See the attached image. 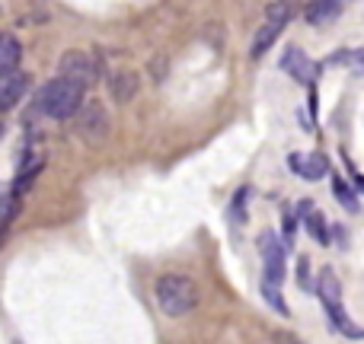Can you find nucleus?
<instances>
[{
	"label": "nucleus",
	"instance_id": "1",
	"mask_svg": "<svg viewBox=\"0 0 364 344\" xmlns=\"http://www.w3.org/2000/svg\"><path fill=\"white\" fill-rule=\"evenodd\" d=\"M83 93H87V87H83V83H77V80H70V77L58 74L55 80H48L36 93V112H42L45 118L68 121V118H74V115L83 109Z\"/></svg>",
	"mask_w": 364,
	"mask_h": 344
},
{
	"label": "nucleus",
	"instance_id": "2",
	"mask_svg": "<svg viewBox=\"0 0 364 344\" xmlns=\"http://www.w3.org/2000/svg\"><path fill=\"white\" fill-rule=\"evenodd\" d=\"M201 294H198V284L186 274H164L157 281V303L170 319H182L188 316L195 306H198Z\"/></svg>",
	"mask_w": 364,
	"mask_h": 344
},
{
	"label": "nucleus",
	"instance_id": "3",
	"mask_svg": "<svg viewBox=\"0 0 364 344\" xmlns=\"http://www.w3.org/2000/svg\"><path fill=\"white\" fill-rule=\"evenodd\" d=\"M316 294H320V303H323V309H326V316H329V326L339 328L346 338H364L361 328H355L352 319H348L346 303H342V284H339V277L333 274V268H323L320 271Z\"/></svg>",
	"mask_w": 364,
	"mask_h": 344
},
{
	"label": "nucleus",
	"instance_id": "4",
	"mask_svg": "<svg viewBox=\"0 0 364 344\" xmlns=\"http://www.w3.org/2000/svg\"><path fill=\"white\" fill-rule=\"evenodd\" d=\"M109 112L100 102H83V109L77 112V134L80 140H87L90 147H100L109 140Z\"/></svg>",
	"mask_w": 364,
	"mask_h": 344
},
{
	"label": "nucleus",
	"instance_id": "5",
	"mask_svg": "<svg viewBox=\"0 0 364 344\" xmlns=\"http://www.w3.org/2000/svg\"><path fill=\"white\" fill-rule=\"evenodd\" d=\"M288 243V239H284ZM284 243L278 239V233L265 230L259 236V255H262V281L282 284L284 281Z\"/></svg>",
	"mask_w": 364,
	"mask_h": 344
},
{
	"label": "nucleus",
	"instance_id": "6",
	"mask_svg": "<svg viewBox=\"0 0 364 344\" xmlns=\"http://www.w3.org/2000/svg\"><path fill=\"white\" fill-rule=\"evenodd\" d=\"M288 23H291V10H288V6H272L269 16H265V23L259 26L256 38H252L250 55L252 57H262L265 51H269L272 45L282 38V32H284V26H288Z\"/></svg>",
	"mask_w": 364,
	"mask_h": 344
},
{
	"label": "nucleus",
	"instance_id": "7",
	"mask_svg": "<svg viewBox=\"0 0 364 344\" xmlns=\"http://www.w3.org/2000/svg\"><path fill=\"white\" fill-rule=\"evenodd\" d=\"M282 70L288 77H294L297 83H304V87H314L316 80V64L310 61V55L304 48H297V45H291V48H284L282 55Z\"/></svg>",
	"mask_w": 364,
	"mask_h": 344
},
{
	"label": "nucleus",
	"instance_id": "8",
	"mask_svg": "<svg viewBox=\"0 0 364 344\" xmlns=\"http://www.w3.org/2000/svg\"><path fill=\"white\" fill-rule=\"evenodd\" d=\"M58 74H64V77H70V80L90 87L93 77H96V67H93V61H90L87 51H64L61 61H58Z\"/></svg>",
	"mask_w": 364,
	"mask_h": 344
},
{
	"label": "nucleus",
	"instance_id": "9",
	"mask_svg": "<svg viewBox=\"0 0 364 344\" xmlns=\"http://www.w3.org/2000/svg\"><path fill=\"white\" fill-rule=\"evenodd\" d=\"M291 166H294V172L301 175V179H307V182H320V179H326V172H329V160L323 157V153H294L291 157Z\"/></svg>",
	"mask_w": 364,
	"mask_h": 344
},
{
	"label": "nucleus",
	"instance_id": "10",
	"mask_svg": "<svg viewBox=\"0 0 364 344\" xmlns=\"http://www.w3.org/2000/svg\"><path fill=\"white\" fill-rule=\"evenodd\" d=\"M26 93H29V77L19 74V70L4 74V80H0V106H4L6 112H10Z\"/></svg>",
	"mask_w": 364,
	"mask_h": 344
},
{
	"label": "nucleus",
	"instance_id": "11",
	"mask_svg": "<svg viewBox=\"0 0 364 344\" xmlns=\"http://www.w3.org/2000/svg\"><path fill=\"white\" fill-rule=\"evenodd\" d=\"M339 13H342V0H316V4H310L307 19L314 26H323V23H333Z\"/></svg>",
	"mask_w": 364,
	"mask_h": 344
},
{
	"label": "nucleus",
	"instance_id": "12",
	"mask_svg": "<svg viewBox=\"0 0 364 344\" xmlns=\"http://www.w3.org/2000/svg\"><path fill=\"white\" fill-rule=\"evenodd\" d=\"M19 55H23V48H19V42L13 35H4L0 38V74H10V70L19 67Z\"/></svg>",
	"mask_w": 364,
	"mask_h": 344
},
{
	"label": "nucleus",
	"instance_id": "13",
	"mask_svg": "<svg viewBox=\"0 0 364 344\" xmlns=\"http://www.w3.org/2000/svg\"><path fill=\"white\" fill-rule=\"evenodd\" d=\"M112 93H115V99H119V102L134 99V93H138V77L128 74V70L115 74V77H112Z\"/></svg>",
	"mask_w": 364,
	"mask_h": 344
},
{
	"label": "nucleus",
	"instance_id": "14",
	"mask_svg": "<svg viewBox=\"0 0 364 344\" xmlns=\"http://www.w3.org/2000/svg\"><path fill=\"white\" fill-rule=\"evenodd\" d=\"M333 192H336V198H339V204L346 207L348 213H358V198H355V192L346 185V182L339 179V175H333Z\"/></svg>",
	"mask_w": 364,
	"mask_h": 344
},
{
	"label": "nucleus",
	"instance_id": "15",
	"mask_svg": "<svg viewBox=\"0 0 364 344\" xmlns=\"http://www.w3.org/2000/svg\"><path fill=\"white\" fill-rule=\"evenodd\" d=\"M301 220H304V226H307V230H310V236H314L316 243H323V245L329 243V233H326V223H323V213L307 211Z\"/></svg>",
	"mask_w": 364,
	"mask_h": 344
},
{
	"label": "nucleus",
	"instance_id": "16",
	"mask_svg": "<svg viewBox=\"0 0 364 344\" xmlns=\"http://www.w3.org/2000/svg\"><path fill=\"white\" fill-rule=\"evenodd\" d=\"M262 296L269 300V306L275 309V313L288 316V303L282 300V284H272V281H262Z\"/></svg>",
	"mask_w": 364,
	"mask_h": 344
},
{
	"label": "nucleus",
	"instance_id": "17",
	"mask_svg": "<svg viewBox=\"0 0 364 344\" xmlns=\"http://www.w3.org/2000/svg\"><path fill=\"white\" fill-rule=\"evenodd\" d=\"M297 284H301L304 290L314 287V274H310V262H307V258H301V262H297Z\"/></svg>",
	"mask_w": 364,
	"mask_h": 344
},
{
	"label": "nucleus",
	"instance_id": "18",
	"mask_svg": "<svg viewBox=\"0 0 364 344\" xmlns=\"http://www.w3.org/2000/svg\"><path fill=\"white\" fill-rule=\"evenodd\" d=\"M355 64H358V67L364 70V51H358V55H355Z\"/></svg>",
	"mask_w": 364,
	"mask_h": 344
}]
</instances>
